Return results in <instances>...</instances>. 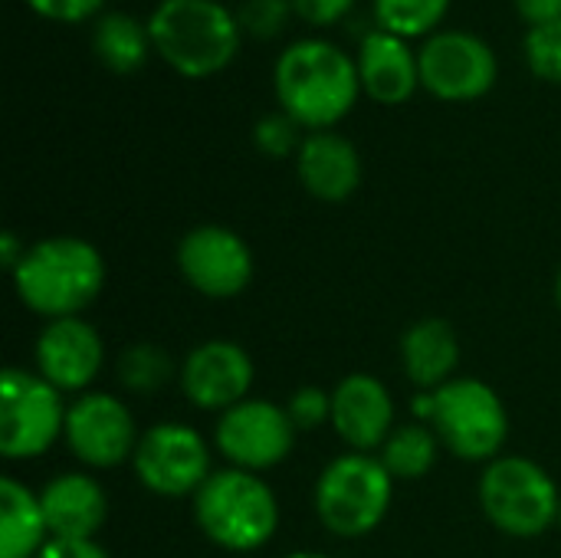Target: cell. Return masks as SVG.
<instances>
[{
    "label": "cell",
    "instance_id": "27",
    "mask_svg": "<svg viewBox=\"0 0 561 558\" xmlns=\"http://www.w3.org/2000/svg\"><path fill=\"white\" fill-rule=\"evenodd\" d=\"M299 132H302V125L296 118H289L283 109L279 112H266L253 125V145L263 155H270V158H286V155L299 151L302 138H306Z\"/></svg>",
    "mask_w": 561,
    "mask_h": 558
},
{
    "label": "cell",
    "instance_id": "31",
    "mask_svg": "<svg viewBox=\"0 0 561 558\" xmlns=\"http://www.w3.org/2000/svg\"><path fill=\"white\" fill-rule=\"evenodd\" d=\"M352 7H355V0H293L296 16H302L306 23H316V26L335 23V20L345 16Z\"/></svg>",
    "mask_w": 561,
    "mask_h": 558
},
{
    "label": "cell",
    "instance_id": "30",
    "mask_svg": "<svg viewBox=\"0 0 561 558\" xmlns=\"http://www.w3.org/2000/svg\"><path fill=\"white\" fill-rule=\"evenodd\" d=\"M39 16L56 23H79L85 16H99L105 0H26Z\"/></svg>",
    "mask_w": 561,
    "mask_h": 558
},
{
    "label": "cell",
    "instance_id": "5",
    "mask_svg": "<svg viewBox=\"0 0 561 558\" xmlns=\"http://www.w3.org/2000/svg\"><path fill=\"white\" fill-rule=\"evenodd\" d=\"M197 529L224 553H256L279 529V503L273 487L250 470H214L194 497Z\"/></svg>",
    "mask_w": 561,
    "mask_h": 558
},
{
    "label": "cell",
    "instance_id": "29",
    "mask_svg": "<svg viewBox=\"0 0 561 558\" xmlns=\"http://www.w3.org/2000/svg\"><path fill=\"white\" fill-rule=\"evenodd\" d=\"M286 411L296 431H316L322 424H332V391L319 385H302L286 401Z\"/></svg>",
    "mask_w": 561,
    "mask_h": 558
},
{
    "label": "cell",
    "instance_id": "1",
    "mask_svg": "<svg viewBox=\"0 0 561 558\" xmlns=\"http://www.w3.org/2000/svg\"><path fill=\"white\" fill-rule=\"evenodd\" d=\"M279 109L309 132L342 122L358 102V62L332 39H296L273 66Z\"/></svg>",
    "mask_w": 561,
    "mask_h": 558
},
{
    "label": "cell",
    "instance_id": "37",
    "mask_svg": "<svg viewBox=\"0 0 561 558\" xmlns=\"http://www.w3.org/2000/svg\"><path fill=\"white\" fill-rule=\"evenodd\" d=\"M559 526H561V510H559Z\"/></svg>",
    "mask_w": 561,
    "mask_h": 558
},
{
    "label": "cell",
    "instance_id": "35",
    "mask_svg": "<svg viewBox=\"0 0 561 558\" xmlns=\"http://www.w3.org/2000/svg\"><path fill=\"white\" fill-rule=\"evenodd\" d=\"M283 558H332V556H322V553H289V556H283Z\"/></svg>",
    "mask_w": 561,
    "mask_h": 558
},
{
    "label": "cell",
    "instance_id": "13",
    "mask_svg": "<svg viewBox=\"0 0 561 558\" xmlns=\"http://www.w3.org/2000/svg\"><path fill=\"white\" fill-rule=\"evenodd\" d=\"M178 270L184 283L201 296L233 299L253 280V253L237 230L220 224H204L181 237Z\"/></svg>",
    "mask_w": 561,
    "mask_h": 558
},
{
    "label": "cell",
    "instance_id": "9",
    "mask_svg": "<svg viewBox=\"0 0 561 558\" xmlns=\"http://www.w3.org/2000/svg\"><path fill=\"white\" fill-rule=\"evenodd\" d=\"M131 467L138 483L164 500L197 497L214 474L207 441L181 421H161L148 428L138 437Z\"/></svg>",
    "mask_w": 561,
    "mask_h": 558
},
{
    "label": "cell",
    "instance_id": "25",
    "mask_svg": "<svg viewBox=\"0 0 561 558\" xmlns=\"http://www.w3.org/2000/svg\"><path fill=\"white\" fill-rule=\"evenodd\" d=\"M450 0H371L375 23L404 39L431 36V30L444 20Z\"/></svg>",
    "mask_w": 561,
    "mask_h": 558
},
{
    "label": "cell",
    "instance_id": "28",
    "mask_svg": "<svg viewBox=\"0 0 561 558\" xmlns=\"http://www.w3.org/2000/svg\"><path fill=\"white\" fill-rule=\"evenodd\" d=\"M289 13L293 10V0H243L237 7V23L240 30H247L250 36H279L289 23Z\"/></svg>",
    "mask_w": 561,
    "mask_h": 558
},
{
    "label": "cell",
    "instance_id": "21",
    "mask_svg": "<svg viewBox=\"0 0 561 558\" xmlns=\"http://www.w3.org/2000/svg\"><path fill=\"white\" fill-rule=\"evenodd\" d=\"M39 493L16 477L0 480V558H36L49 543Z\"/></svg>",
    "mask_w": 561,
    "mask_h": 558
},
{
    "label": "cell",
    "instance_id": "16",
    "mask_svg": "<svg viewBox=\"0 0 561 558\" xmlns=\"http://www.w3.org/2000/svg\"><path fill=\"white\" fill-rule=\"evenodd\" d=\"M332 428L355 451H381L394 431V398L375 375L355 372L332 391Z\"/></svg>",
    "mask_w": 561,
    "mask_h": 558
},
{
    "label": "cell",
    "instance_id": "18",
    "mask_svg": "<svg viewBox=\"0 0 561 558\" xmlns=\"http://www.w3.org/2000/svg\"><path fill=\"white\" fill-rule=\"evenodd\" d=\"M296 171L312 197L339 204L348 201L362 184V155L335 128L309 132L296 151Z\"/></svg>",
    "mask_w": 561,
    "mask_h": 558
},
{
    "label": "cell",
    "instance_id": "6",
    "mask_svg": "<svg viewBox=\"0 0 561 558\" xmlns=\"http://www.w3.org/2000/svg\"><path fill=\"white\" fill-rule=\"evenodd\" d=\"M394 497V480L385 464L371 454H342L316 480V516L342 539H362L375 533Z\"/></svg>",
    "mask_w": 561,
    "mask_h": 558
},
{
    "label": "cell",
    "instance_id": "11",
    "mask_svg": "<svg viewBox=\"0 0 561 558\" xmlns=\"http://www.w3.org/2000/svg\"><path fill=\"white\" fill-rule=\"evenodd\" d=\"M296 424L286 405L266 398H247L220 414L214 428V447L237 470L263 474L279 467L296 447Z\"/></svg>",
    "mask_w": 561,
    "mask_h": 558
},
{
    "label": "cell",
    "instance_id": "4",
    "mask_svg": "<svg viewBox=\"0 0 561 558\" xmlns=\"http://www.w3.org/2000/svg\"><path fill=\"white\" fill-rule=\"evenodd\" d=\"M411 411L417 421L434 428L440 444L457 460L490 464L510 437L506 405L480 378H450L434 391H417Z\"/></svg>",
    "mask_w": 561,
    "mask_h": 558
},
{
    "label": "cell",
    "instance_id": "23",
    "mask_svg": "<svg viewBox=\"0 0 561 558\" xmlns=\"http://www.w3.org/2000/svg\"><path fill=\"white\" fill-rule=\"evenodd\" d=\"M440 437L434 434L431 424L414 421V424H401L391 431V437L385 441V447L378 451V460L385 464V470L391 474V480H421L434 470L437 454H440Z\"/></svg>",
    "mask_w": 561,
    "mask_h": 558
},
{
    "label": "cell",
    "instance_id": "22",
    "mask_svg": "<svg viewBox=\"0 0 561 558\" xmlns=\"http://www.w3.org/2000/svg\"><path fill=\"white\" fill-rule=\"evenodd\" d=\"M154 49L148 20L141 23L135 13L125 10H105L92 23V53L102 66L112 72H138L148 62V53Z\"/></svg>",
    "mask_w": 561,
    "mask_h": 558
},
{
    "label": "cell",
    "instance_id": "20",
    "mask_svg": "<svg viewBox=\"0 0 561 558\" xmlns=\"http://www.w3.org/2000/svg\"><path fill=\"white\" fill-rule=\"evenodd\" d=\"M401 365L411 385L421 391H434L457 378L454 372L460 365V342L454 326L434 316L414 322L401 339Z\"/></svg>",
    "mask_w": 561,
    "mask_h": 558
},
{
    "label": "cell",
    "instance_id": "10",
    "mask_svg": "<svg viewBox=\"0 0 561 558\" xmlns=\"http://www.w3.org/2000/svg\"><path fill=\"white\" fill-rule=\"evenodd\" d=\"M421 86L440 102H473L496 86L500 62L493 46L470 30H437L421 49Z\"/></svg>",
    "mask_w": 561,
    "mask_h": 558
},
{
    "label": "cell",
    "instance_id": "15",
    "mask_svg": "<svg viewBox=\"0 0 561 558\" xmlns=\"http://www.w3.org/2000/svg\"><path fill=\"white\" fill-rule=\"evenodd\" d=\"M36 375L46 378L59 391L85 395V388L99 378L105 362V342L85 319H53L43 326L33 349Z\"/></svg>",
    "mask_w": 561,
    "mask_h": 558
},
{
    "label": "cell",
    "instance_id": "33",
    "mask_svg": "<svg viewBox=\"0 0 561 558\" xmlns=\"http://www.w3.org/2000/svg\"><path fill=\"white\" fill-rule=\"evenodd\" d=\"M516 10L529 26L561 20V0H516Z\"/></svg>",
    "mask_w": 561,
    "mask_h": 558
},
{
    "label": "cell",
    "instance_id": "8",
    "mask_svg": "<svg viewBox=\"0 0 561 558\" xmlns=\"http://www.w3.org/2000/svg\"><path fill=\"white\" fill-rule=\"evenodd\" d=\"M62 391L36 372L7 368L0 385V454L7 460L43 457L66 431Z\"/></svg>",
    "mask_w": 561,
    "mask_h": 558
},
{
    "label": "cell",
    "instance_id": "19",
    "mask_svg": "<svg viewBox=\"0 0 561 558\" xmlns=\"http://www.w3.org/2000/svg\"><path fill=\"white\" fill-rule=\"evenodd\" d=\"M39 503L53 539H95L108 520L105 487L79 470L53 477L39 490Z\"/></svg>",
    "mask_w": 561,
    "mask_h": 558
},
{
    "label": "cell",
    "instance_id": "2",
    "mask_svg": "<svg viewBox=\"0 0 561 558\" xmlns=\"http://www.w3.org/2000/svg\"><path fill=\"white\" fill-rule=\"evenodd\" d=\"M10 276L30 312L46 322L72 319L105 289V257L82 237H46L26 250Z\"/></svg>",
    "mask_w": 561,
    "mask_h": 558
},
{
    "label": "cell",
    "instance_id": "34",
    "mask_svg": "<svg viewBox=\"0 0 561 558\" xmlns=\"http://www.w3.org/2000/svg\"><path fill=\"white\" fill-rule=\"evenodd\" d=\"M26 250H30V247H26V243H20V237H16V234H10V230H7V234L0 237V263H3L10 273L20 266V260L26 257Z\"/></svg>",
    "mask_w": 561,
    "mask_h": 558
},
{
    "label": "cell",
    "instance_id": "12",
    "mask_svg": "<svg viewBox=\"0 0 561 558\" xmlns=\"http://www.w3.org/2000/svg\"><path fill=\"white\" fill-rule=\"evenodd\" d=\"M138 437L131 408L115 395L85 391L66 408L62 441L69 454L92 470H112L131 460Z\"/></svg>",
    "mask_w": 561,
    "mask_h": 558
},
{
    "label": "cell",
    "instance_id": "3",
    "mask_svg": "<svg viewBox=\"0 0 561 558\" xmlns=\"http://www.w3.org/2000/svg\"><path fill=\"white\" fill-rule=\"evenodd\" d=\"M148 30L158 56L187 79H207L240 53L237 13L220 0H158Z\"/></svg>",
    "mask_w": 561,
    "mask_h": 558
},
{
    "label": "cell",
    "instance_id": "26",
    "mask_svg": "<svg viewBox=\"0 0 561 558\" xmlns=\"http://www.w3.org/2000/svg\"><path fill=\"white\" fill-rule=\"evenodd\" d=\"M523 53L529 69L546 79V82H561V20L529 26L523 39Z\"/></svg>",
    "mask_w": 561,
    "mask_h": 558
},
{
    "label": "cell",
    "instance_id": "32",
    "mask_svg": "<svg viewBox=\"0 0 561 558\" xmlns=\"http://www.w3.org/2000/svg\"><path fill=\"white\" fill-rule=\"evenodd\" d=\"M36 558H108L95 539H49Z\"/></svg>",
    "mask_w": 561,
    "mask_h": 558
},
{
    "label": "cell",
    "instance_id": "14",
    "mask_svg": "<svg viewBox=\"0 0 561 558\" xmlns=\"http://www.w3.org/2000/svg\"><path fill=\"white\" fill-rule=\"evenodd\" d=\"M184 398L201 411H230L250 398L253 388V358L243 345L230 339H210L191 349L181 365Z\"/></svg>",
    "mask_w": 561,
    "mask_h": 558
},
{
    "label": "cell",
    "instance_id": "7",
    "mask_svg": "<svg viewBox=\"0 0 561 558\" xmlns=\"http://www.w3.org/2000/svg\"><path fill=\"white\" fill-rule=\"evenodd\" d=\"M480 506L503 536L539 539L559 526L561 493L536 460L500 454L480 477Z\"/></svg>",
    "mask_w": 561,
    "mask_h": 558
},
{
    "label": "cell",
    "instance_id": "24",
    "mask_svg": "<svg viewBox=\"0 0 561 558\" xmlns=\"http://www.w3.org/2000/svg\"><path fill=\"white\" fill-rule=\"evenodd\" d=\"M174 375L168 352L154 342H135L118 355V382L128 395H154Z\"/></svg>",
    "mask_w": 561,
    "mask_h": 558
},
{
    "label": "cell",
    "instance_id": "36",
    "mask_svg": "<svg viewBox=\"0 0 561 558\" xmlns=\"http://www.w3.org/2000/svg\"><path fill=\"white\" fill-rule=\"evenodd\" d=\"M556 303L561 306V270H559V276H556Z\"/></svg>",
    "mask_w": 561,
    "mask_h": 558
},
{
    "label": "cell",
    "instance_id": "17",
    "mask_svg": "<svg viewBox=\"0 0 561 558\" xmlns=\"http://www.w3.org/2000/svg\"><path fill=\"white\" fill-rule=\"evenodd\" d=\"M355 62H358L362 92H368V99L381 105H401L421 86L417 49L404 36L388 33L381 26L362 36Z\"/></svg>",
    "mask_w": 561,
    "mask_h": 558
}]
</instances>
